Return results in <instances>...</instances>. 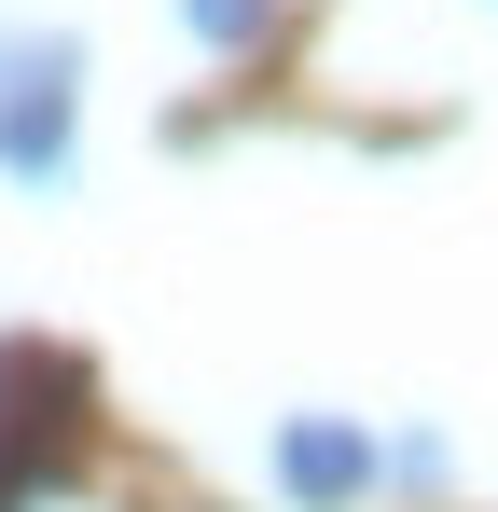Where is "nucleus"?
<instances>
[{"label":"nucleus","instance_id":"1","mask_svg":"<svg viewBox=\"0 0 498 512\" xmlns=\"http://www.w3.org/2000/svg\"><path fill=\"white\" fill-rule=\"evenodd\" d=\"M277 485H291V499H360V485H374V429L291 416V429H277Z\"/></svg>","mask_w":498,"mask_h":512},{"label":"nucleus","instance_id":"2","mask_svg":"<svg viewBox=\"0 0 498 512\" xmlns=\"http://www.w3.org/2000/svg\"><path fill=\"white\" fill-rule=\"evenodd\" d=\"M180 14H194V42H222V56H236V42H263V14H277V0H180Z\"/></svg>","mask_w":498,"mask_h":512}]
</instances>
